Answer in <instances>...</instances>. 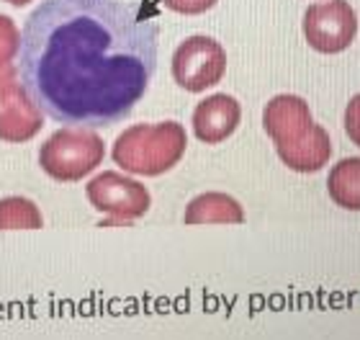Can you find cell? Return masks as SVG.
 Masks as SVG:
<instances>
[{"label":"cell","mask_w":360,"mask_h":340,"mask_svg":"<svg viewBox=\"0 0 360 340\" xmlns=\"http://www.w3.org/2000/svg\"><path fill=\"white\" fill-rule=\"evenodd\" d=\"M160 26L139 0H44L18 49L23 91L65 127H113L134 111L158 70Z\"/></svg>","instance_id":"1"},{"label":"cell","mask_w":360,"mask_h":340,"mask_svg":"<svg viewBox=\"0 0 360 340\" xmlns=\"http://www.w3.org/2000/svg\"><path fill=\"white\" fill-rule=\"evenodd\" d=\"M188 137L178 121L162 124H136L129 127L113 144V160L127 173L134 175H162L173 170L186 155Z\"/></svg>","instance_id":"2"},{"label":"cell","mask_w":360,"mask_h":340,"mask_svg":"<svg viewBox=\"0 0 360 340\" xmlns=\"http://www.w3.org/2000/svg\"><path fill=\"white\" fill-rule=\"evenodd\" d=\"M103 155L105 144L93 129L65 127L41 144L39 165L54 181L75 183L93 173L103 163Z\"/></svg>","instance_id":"3"},{"label":"cell","mask_w":360,"mask_h":340,"mask_svg":"<svg viewBox=\"0 0 360 340\" xmlns=\"http://www.w3.org/2000/svg\"><path fill=\"white\" fill-rule=\"evenodd\" d=\"M88 201L101 214H108L111 220L105 225H129L150 212L152 196L142 183L127 178L121 173L105 170L88 183Z\"/></svg>","instance_id":"4"},{"label":"cell","mask_w":360,"mask_h":340,"mask_svg":"<svg viewBox=\"0 0 360 340\" xmlns=\"http://www.w3.org/2000/svg\"><path fill=\"white\" fill-rule=\"evenodd\" d=\"M226 73V52L217 39L191 37L175 49L173 77L188 93H201L217 85Z\"/></svg>","instance_id":"5"},{"label":"cell","mask_w":360,"mask_h":340,"mask_svg":"<svg viewBox=\"0 0 360 340\" xmlns=\"http://www.w3.org/2000/svg\"><path fill=\"white\" fill-rule=\"evenodd\" d=\"M355 34H358V15L347 0L314 3L304 13V37L316 52H345L355 42Z\"/></svg>","instance_id":"6"},{"label":"cell","mask_w":360,"mask_h":340,"mask_svg":"<svg viewBox=\"0 0 360 340\" xmlns=\"http://www.w3.org/2000/svg\"><path fill=\"white\" fill-rule=\"evenodd\" d=\"M240 121L242 108L237 103V99L226 96V93H217V96H209V99L195 106L193 134L203 144H219L234 134Z\"/></svg>","instance_id":"7"},{"label":"cell","mask_w":360,"mask_h":340,"mask_svg":"<svg viewBox=\"0 0 360 340\" xmlns=\"http://www.w3.org/2000/svg\"><path fill=\"white\" fill-rule=\"evenodd\" d=\"M311 124V111L299 96H276L263 111V127L276 142V150L299 139Z\"/></svg>","instance_id":"8"},{"label":"cell","mask_w":360,"mask_h":340,"mask_svg":"<svg viewBox=\"0 0 360 340\" xmlns=\"http://www.w3.org/2000/svg\"><path fill=\"white\" fill-rule=\"evenodd\" d=\"M41 108L31 101L23 85L0 103V139L13 144L29 142L41 132Z\"/></svg>","instance_id":"9"},{"label":"cell","mask_w":360,"mask_h":340,"mask_svg":"<svg viewBox=\"0 0 360 340\" xmlns=\"http://www.w3.org/2000/svg\"><path fill=\"white\" fill-rule=\"evenodd\" d=\"M278 158L296 173H316L330 163L332 139L327 134V129L311 124L299 139H293L285 147H278Z\"/></svg>","instance_id":"10"},{"label":"cell","mask_w":360,"mask_h":340,"mask_svg":"<svg viewBox=\"0 0 360 340\" xmlns=\"http://www.w3.org/2000/svg\"><path fill=\"white\" fill-rule=\"evenodd\" d=\"M245 209L237 199L226 194L195 196L186 209V225H242Z\"/></svg>","instance_id":"11"},{"label":"cell","mask_w":360,"mask_h":340,"mask_svg":"<svg viewBox=\"0 0 360 340\" xmlns=\"http://www.w3.org/2000/svg\"><path fill=\"white\" fill-rule=\"evenodd\" d=\"M330 199L347 212H360V158H347L330 170Z\"/></svg>","instance_id":"12"},{"label":"cell","mask_w":360,"mask_h":340,"mask_svg":"<svg viewBox=\"0 0 360 340\" xmlns=\"http://www.w3.org/2000/svg\"><path fill=\"white\" fill-rule=\"evenodd\" d=\"M44 220L34 201L8 196L0 201V229H41Z\"/></svg>","instance_id":"13"},{"label":"cell","mask_w":360,"mask_h":340,"mask_svg":"<svg viewBox=\"0 0 360 340\" xmlns=\"http://www.w3.org/2000/svg\"><path fill=\"white\" fill-rule=\"evenodd\" d=\"M18 49H21V31L13 23V18L0 15V68L11 65L18 57Z\"/></svg>","instance_id":"14"},{"label":"cell","mask_w":360,"mask_h":340,"mask_svg":"<svg viewBox=\"0 0 360 340\" xmlns=\"http://www.w3.org/2000/svg\"><path fill=\"white\" fill-rule=\"evenodd\" d=\"M165 8L175 11V13H183V15H198V13H206L209 8L217 6V0H160Z\"/></svg>","instance_id":"15"},{"label":"cell","mask_w":360,"mask_h":340,"mask_svg":"<svg viewBox=\"0 0 360 340\" xmlns=\"http://www.w3.org/2000/svg\"><path fill=\"white\" fill-rule=\"evenodd\" d=\"M21 88V75H18V65H3L0 68V103L13 96Z\"/></svg>","instance_id":"16"},{"label":"cell","mask_w":360,"mask_h":340,"mask_svg":"<svg viewBox=\"0 0 360 340\" xmlns=\"http://www.w3.org/2000/svg\"><path fill=\"white\" fill-rule=\"evenodd\" d=\"M345 129L347 137L360 147V96H355L345 108Z\"/></svg>","instance_id":"17"},{"label":"cell","mask_w":360,"mask_h":340,"mask_svg":"<svg viewBox=\"0 0 360 340\" xmlns=\"http://www.w3.org/2000/svg\"><path fill=\"white\" fill-rule=\"evenodd\" d=\"M6 3H11V6H15V8H23V6H29L31 0H6Z\"/></svg>","instance_id":"18"}]
</instances>
